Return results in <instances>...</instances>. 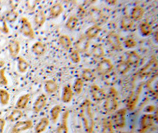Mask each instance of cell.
Returning a JSON list of instances; mask_svg holds the SVG:
<instances>
[{"mask_svg":"<svg viewBox=\"0 0 158 133\" xmlns=\"http://www.w3.org/2000/svg\"><path fill=\"white\" fill-rule=\"evenodd\" d=\"M10 100V94L6 89H0V103L2 105H7L8 104Z\"/></svg>","mask_w":158,"mask_h":133,"instance_id":"cell-32","label":"cell"},{"mask_svg":"<svg viewBox=\"0 0 158 133\" xmlns=\"http://www.w3.org/2000/svg\"><path fill=\"white\" fill-rule=\"evenodd\" d=\"M144 13V10L143 7L137 6L134 7L131 12V18L133 21H138L140 20Z\"/></svg>","mask_w":158,"mask_h":133,"instance_id":"cell-15","label":"cell"},{"mask_svg":"<svg viewBox=\"0 0 158 133\" xmlns=\"http://www.w3.org/2000/svg\"><path fill=\"white\" fill-rule=\"evenodd\" d=\"M64 7L60 3L54 4L50 9V16L53 19H55L58 17L64 11Z\"/></svg>","mask_w":158,"mask_h":133,"instance_id":"cell-17","label":"cell"},{"mask_svg":"<svg viewBox=\"0 0 158 133\" xmlns=\"http://www.w3.org/2000/svg\"><path fill=\"white\" fill-rule=\"evenodd\" d=\"M101 30V28L98 25H97V24L94 25L86 30L85 33L86 38L88 39L95 38L99 34Z\"/></svg>","mask_w":158,"mask_h":133,"instance_id":"cell-21","label":"cell"},{"mask_svg":"<svg viewBox=\"0 0 158 133\" xmlns=\"http://www.w3.org/2000/svg\"><path fill=\"white\" fill-rule=\"evenodd\" d=\"M113 133V126L111 121L108 118H104L102 121V133Z\"/></svg>","mask_w":158,"mask_h":133,"instance_id":"cell-34","label":"cell"},{"mask_svg":"<svg viewBox=\"0 0 158 133\" xmlns=\"http://www.w3.org/2000/svg\"><path fill=\"white\" fill-rule=\"evenodd\" d=\"M145 111L148 112H153V111H155V106H148V107L146 108V110H145Z\"/></svg>","mask_w":158,"mask_h":133,"instance_id":"cell-47","label":"cell"},{"mask_svg":"<svg viewBox=\"0 0 158 133\" xmlns=\"http://www.w3.org/2000/svg\"><path fill=\"white\" fill-rule=\"evenodd\" d=\"M140 59H141L140 56L136 52L133 51V52H131L129 54L127 62L129 63L130 65L136 66L140 62Z\"/></svg>","mask_w":158,"mask_h":133,"instance_id":"cell-27","label":"cell"},{"mask_svg":"<svg viewBox=\"0 0 158 133\" xmlns=\"http://www.w3.org/2000/svg\"><path fill=\"white\" fill-rule=\"evenodd\" d=\"M33 127L31 120L19 121L12 127L11 133H22L30 129Z\"/></svg>","mask_w":158,"mask_h":133,"instance_id":"cell-5","label":"cell"},{"mask_svg":"<svg viewBox=\"0 0 158 133\" xmlns=\"http://www.w3.org/2000/svg\"><path fill=\"white\" fill-rule=\"evenodd\" d=\"M134 24V21L128 15L124 16L121 21V26L124 30H129L132 28Z\"/></svg>","mask_w":158,"mask_h":133,"instance_id":"cell-33","label":"cell"},{"mask_svg":"<svg viewBox=\"0 0 158 133\" xmlns=\"http://www.w3.org/2000/svg\"><path fill=\"white\" fill-rule=\"evenodd\" d=\"M21 49L20 43L15 40H11L8 44V50L10 55L12 57H16L19 54Z\"/></svg>","mask_w":158,"mask_h":133,"instance_id":"cell-14","label":"cell"},{"mask_svg":"<svg viewBox=\"0 0 158 133\" xmlns=\"http://www.w3.org/2000/svg\"><path fill=\"white\" fill-rule=\"evenodd\" d=\"M19 13L16 11L15 10H11L7 12L6 14V17L5 20L6 21H7L10 23H13L16 21L19 17Z\"/></svg>","mask_w":158,"mask_h":133,"instance_id":"cell-36","label":"cell"},{"mask_svg":"<svg viewBox=\"0 0 158 133\" xmlns=\"http://www.w3.org/2000/svg\"><path fill=\"white\" fill-rule=\"evenodd\" d=\"M30 99V94H26L20 97L16 103L17 108L19 110L24 109L28 104Z\"/></svg>","mask_w":158,"mask_h":133,"instance_id":"cell-16","label":"cell"},{"mask_svg":"<svg viewBox=\"0 0 158 133\" xmlns=\"http://www.w3.org/2000/svg\"><path fill=\"white\" fill-rule=\"evenodd\" d=\"M84 88V81L82 79H77L75 84L73 85V91H75L77 94H80L83 90Z\"/></svg>","mask_w":158,"mask_h":133,"instance_id":"cell-40","label":"cell"},{"mask_svg":"<svg viewBox=\"0 0 158 133\" xmlns=\"http://www.w3.org/2000/svg\"><path fill=\"white\" fill-rule=\"evenodd\" d=\"M69 116V111H66L62 118V123L58 127L56 130L57 133H69V129L68 127V120Z\"/></svg>","mask_w":158,"mask_h":133,"instance_id":"cell-13","label":"cell"},{"mask_svg":"<svg viewBox=\"0 0 158 133\" xmlns=\"http://www.w3.org/2000/svg\"><path fill=\"white\" fill-rule=\"evenodd\" d=\"M0 31L5 34H8L10 31L7 21L2 17H0Z\"/></svg>","mask_w":158,"mask_h":133,"instance_id":"cell-42","label":"cell"},{"mask_svg":"<svg viewBox=\"0 0 158 133\" xmlns=\"http://www.w3.org/2000/svg\"><path fill=\"white\" fill-rule=\"evenodd\" d=\"M70 57L73 63H78L81 61V56L79 52L77 50H73L70 54Z\"/></svg>","mask_w":158,"mask_h":133,"instance_id":"cell-44","label":"cell"},{"mask_svg":"<svg viewBox=\"0 0 158 133\" xmlns=\"http://www.w3.org/2000/svg\"><path fill=\"white\" fill-rule=\"evenodd\" d=\"M155 116L152 114H145L140 120V131L143 133L153 126L155 122Z\"/></svg>","mask_w":158,"mask_h":133,"instance_id":"cell-7","label":"cell"},{"mask_svg":"<svg viewBox=\"0 0 158 133\" xmlns=\"http://www.w3.org/2000/svg\"><path fill=\"white\" fill-rule=\"evenodd\" d=\"M107 39L108 43L113 49L115 50H121L122 49L119 37L115 33H110L108 35Z\"/></svg>","mask_w":158,"mask_h":133,"instance_id":"cell-11","label":"cell"},{"mask_svg":"<svg viewBox=\"0 0 158 133\" xmlns=\"http://www.w3.org/2000/svg\"><path fill=\"white\" fill-rule=\"evenodd\" d=\"M89 40L86 37H82L76 43V47L78 52H85L88 48Z\"/></svg>","mask_w":158,"mask_h":133,"instance_id":"cell-24","label":"cell"},{"mask_svg":"<svg viewBox=\"0 0 158 133\" xmlns=\"http://www.w3.org/2000/svg\"><path fill=\"white\" fill-rule=\"evenodd\" d=\"M17 68L20 73H25L27 72L29 67L27 61L22 57H19L17 59Z\"/></svg>","mask_w":158,"mask_h":133,"instance_id":"cell-30","label":"cell"},{"mask_svg":"<svg viewBox=\"0 0 158 133\" xmlns=\"http://www.w3.org/2000/svg\"><path fill=\"white\" fill-rule=\"evenodd\" d=\"M91 105V102L86 99L81 106V117L82 119L84 128L88 133H93L94 127V121Z\"/></svg>","mask_w":158,"mask_h":133,"instance_id":"cell-1","label":"cell"},{"mask_svg":"<svg viewBox=\"0 0 158 133\" xmlns=\"http://www.w3.org/2000/svg\"><path fill=\"white\" fill-rule=\"evenodd\" d=\"M23 113L19 109H15L8 116L7 119L11 122H17L22 118Z\"/></svg>","mask_w":158,"mask_h":133,"instance_id":"cell-28","label":"cell"},{"mask_svg":"<svg viewBox=\"0 0 158 133\" xmlns=\"http://www.w3.org/2000/svg\"><path fill=\"white\" fill-rule=\"evenodd\" d=\"M62 108L60 105H55L53 106L50 111V116L51 119L53 123H56L58 121V118L60 114Z\"/></svg>","mask_w":158,"mask_h":133,"instance_id":"cell-35","label":"cell"},{"mask_svg":"<svg viewBox=\"0 0 158 133\" xmlns=\"http://www.w3.org/2000/svg\"><path fill=\"white\" fill-rule=\"evenodd\" d=\"M59 40L61 46L65 50H69L71 48L72 45V41L68 35H60L59 39Z\"/></svg>","mask_w":158,"mask_h":133,"instance_id":"cell-26","label":"cell"},{"mask_svg":"<svg viewBox=\"0 0 158 133\" xmlns=\"http://www.w3.org/2000/svg\"><path fill=\"white\" fill-rule=\"evenodd\" d=\"M6 69L1 68L0 69V85L7 86L8 84L7 78L6 77Z\"/></svg>","mask_w":158,"mask_h":133,"instance_id":"cell-43","label":"cell"},{"mask_svg":"<svg viewBox=\"0 0 158 133\" xmlns=\"http://www.w3.org/2000/svg\"><path fill=\"white\" fill-rule=\"evenodd\" d=\"M140 30L142 35L144 36L151 35L152 33V28L151 24L146 21H143L140 24Z\"/></svg>","mask_w":158,"mask_h":133,"instance_id":"cell-31","label":"cell"},{"mask_svg":"<svg viewBox=\"0 0 158 133\" xmlns=\"http://www.w3.org/2000/svg\"><path fill=\"white\" fill-rule=\"evenodd\" d=\"M49 119L47 117H43L40 120L35 127L36 133H42L49 126Z\"/></svg>","mask_w":158,"mask_h":133,"instance_id":"cell-18","label":"cell"},{"mask_svg":"<svg viewBox=\"0 0 158 133\" xmlns=\"http://www.w3.org/2000/svg\"><path fill=\"white\" fill-rule=\"evenodd\" d=\"M90 15L92 20L95 23H98L102 19V14L100 10L97 8H92L89 11Z\"/></svg>","mask_w":158,"mask_h":133,"instance_id":"cell-29","label":"cell"},{"mask_svg":"<svg viewBox=\"0 0 158 133\" xmlns=\"http://www.w3.org/2000/svg\"><path fill=\"white\" fill-rule=\"evenodd\" d=\"M130 68V65L127 62L122 61L120 62L117 66L118 72L122 74H124L127 73Z\"/></svg>","mask_w":158,"mask_h":133,"instance_id":"cell-41","label":"cell"},{"mask_svg":"<svg viewBox=\"0 0 158 133\" xmlns=\"http://www.w3.org/2000/svg\"><path fill=\"white\" fill-rule=\"evenodd\" d=\"M108 2H109L110 4H115V2H116V1H107Z\"/></svg>","mask_w":158,"mask_h":133,"instance_id":"cell-48","label":"cell"},{"mask_svg":"<svg viewBox=\"0 0 158 133\" xmlns=\"http://www.w3.org/2000/svg\"><path fill=\"white\" fill-rule=\"evenodd\" d=\"M48 101L47 97L44 94H42L38 97L35 102L33 109L34 112L36 113H39L41 112L44 108L46 106Z\"/></svg>","mask_w":158,"mask_h":133,"instance_id":"cell-9","label":"cell"},{"mask_svg":"<svg viewBox=\"0 0 158 133\" xmlns=\"http://www.w3.org/2000/svg\"><path fill=\"white\" fill-rule=\"evenodd\" d=\"M114 68L111 60L108 59H102L98 64L97 67V70L101 75H107Z\"/></svg>","mask_w":158,"mask_h":133,"instance_id":"cell-6","label":"cell"},{"mask_svg":"<svg viewBox=\"0 0 158 133\" xmlns=\"http://www.w3.org/2000/svg\"><path fill=\"white\" fill-rule=\"evenodd\" d=\"M44 89L48 94H53L58 89V85L53 80H48L44 84Z\"/></svg>","mask_w":158,"mask_h":133,"instance_id":"cell-25","label":"cell"},{"mask_svg":"<svg viewBox=\"0 0 158 133\" xmlns=\"http://www.w3.org/2000/svg\"><path fill=\"white\" fill-rule=\"evenodd\" d=\"M82 77L83 80L89 82L93 80L94 78L95 77V75L93 70L89 69H85L83 70L82 73Z\"/></svg>","mask_w":158,"mask_h":133,"instance_id":"cell-39","label":"cell"},{"mask_svg":"<svg viewBox=\"0 0 158 133\" xmlns=\"http://www.w3.org/2000/svg\"><path fill=\"white\" fill-rule=\"evenodd\" d=\"M92 55L95 57L100 58L104 56V50L100 45H95L92 50Z\"/></svg>","mask_w":158,"mask_h":133,"instance_id":"cell-38","label":"cell"},{"mask_svg":"<svg viewBox=\"0 0 158 133\" xmlns=\"http://www.w3.org/2000/svg\"><path fill=\"white\" fill-rule=\"evenodd\" d=\"M46 20V14L43 10H39L36 13L35 16V23L38 27H42Z\"/></svg>","mask_w":158,"mask_h":133,"instance_id":"cell-23","label":"cell"},{"mask_svg":"<svg viewBox=\"0 0 158 133\" xmlns=\"http://www.w3.org/2000/svg\"><path fill=\"white\" fill-rule=\"evenodd\" d=\"M73 98V91L69 86H65L63 89L62 100L65 103H69Z\"/></svg>","mask_w":158,"mask_h":133,"instance_id":"cell-20","label":"cell"},{"mask_svg":"<svg viewBox=\"0 0 158 133\" xmlns=\"http://www.w3.org/2000/svg\"><path fill=\"white\" fill-rule=\"evenodd\" d=\"M146 86L153 93L157 94L158 92V76L155 75L153 77L151 78L147 82Z\"/></svg>","mask_w":158,"mask_h":133,"instance_id":"cell-22","label":"cell"},{"mask_svg":"<svg viewBox=\"0 0 158 133\" xmlns=\"http://www.w3.org/2000/svg\"><path fill=\"white\" fill-rule=\"evenodd\" d=\"M124 45L126 48L128 49H131L136 47L137 45V42L133 39H128L124 41Z\"/></svg>","mask_w":158,"mask_h":133,"instance_id":"cell-45","label":"cell"},{"mask_svg":"<svg viewBox=\"0 0 158 133\" xmlns=\"http://www.w3.org/2000/svg\"><path fill=\"white\" fill-rule=\"evenodd\" d=\"M6 121L4 118H0V133H4Z\"/></svg>","mask_w":158,"mask_h":133,"instance_id":"cell-46","label":"cell"},{"mask_svg":"<svg viewBox=\"0 0 158 133\" xmlns=\"http://www.w3.org/2000/svg\"><path fill=\"white\" fill-rule=\"evenodd\" d=\"M117 92L114 88H111L110 93L107 97L104 106L108 112L114 111L118 107V101L117 99Z\"/></svg>","mask_w":158,"mask_h":133,"instance_id":"cell-2","label":"cell"},{"mask_svg":"<svg viewBox=\"0 0 158 133\" xmlns=\"http://www.w3.org/2000/svg\"><path fill=\"white\" fill-rule=\"evenodd\" d=\"M141 92V88H139L136 91L133 92L127 101V108L130 111H133L136 106L137 102L139 98L140 93Z\"/></svg>","mask_w":158,"mask_h":133,"instance_id":"cell-10","label":"cell"},{"mask_svg":"<svg viewBox=\"0 0 158 133\" xmlns=\"http://www.w3.org/2000/svg\"><path fill=\"white\" fill-rule=\"evenodd\" d=\"M127 110L123 108L117 111L114 115V123L115 126L119 128H123L126 124V115Z\"/></svg>","mask_w":158,"mask_h":133,"instance_id":"cell-8","label":"cell"},{"mask_svg":"<svg viewBox=\"0 0 158 133\" xmlns=\"http://www.w3.org/2000/svg\"><path fill=\"white\" fill-rule=\"evenodd\" d=\"M91 94L94 100L95 101H100L106 97L104 90L97 85H94L91 86Z\"/></svg>","mask_w":158,"mask_h":133,"instance_id":"cell-12","label":"cell"},{"mask_svg":"<svg viewBox=\"0 0 158 133\" xmlns=\"http://www.w3.org/2000/svg\"><path fill=\"white\" fill-rule=\"evenodd\" d=\"M32 52L37 56L43 55L46 52V47L43 43L36 42L31 47Z\"/></svg>","mask_w":158,"mask_h":133,"instance_id":"cell-19","label":"cell"},{"mask_svg":"<svg viewBox=\"0 0 158 133\" xmlns=\"http://www.w3.org/2000/svg\"><path fill=\"white\" fill-rule=\"evenodd\" d=\"M78 23V19L76 16H71L66 23V27L70 30H73Z\"/></svg>","mask_w":158,"mask_h":133,"instance_id":"cell-37","label":"cell"},{"mask_svg":"<svg viewBox=\"0 0 158 133\" xmlns=\"http://www.w3.org/2000/svg\"><path fill=\"white\" fill-rule=\"evenodd\" d=\"M157 68L158 61L156 59L155 57L152 58L149 63L146 64L140 71H139L138 74L142 77L149 76L153 73V72L157 69Z\"/></svg>","mask_w":158,"mask_h":133,"instance_id":"cell-4","label":"cell"},{"mask_svg":"<svg viewBox=\"0 0 158 133\" xmlns=\"http://www.w3.org/2000/svg\"><path fill=\"white\" fill-rule=\"evenodd\" d=\"M20 31L24 36L31 39L35 38V32L32 27L31 24L27 18L23 17L21 18V27Z\"/></svg>","mask_w":158,"mask_h":133,"instance_id":"cell-3","label":"cell"}]
</instances>
